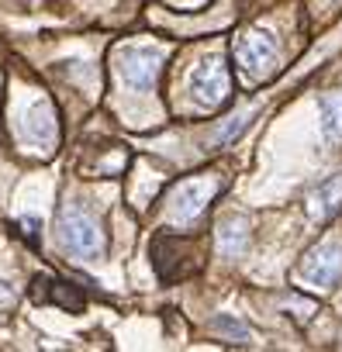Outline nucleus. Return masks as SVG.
<instances>
[{
	"label": "nucleus",
	"instance_id": "obj_4",
	"mask_svg": "<svg viewBox=\"0 0 342 352\" xmlns=\"http://www.w3.org/2000/svg\"><path fill=\"white\" fill-rule=\"evenodd\" d=\"M215 194H218V180H208V176H194V180L180 184L173 190V197H169V221L194 225Z\"/></svg>",
	"mask_w": 342,
	"mask_h": 352
},
{
	"label": "nucleus",
	"instance_id": "obj_15",
	"mask_svg": "<svg viewBox=\"0 0 342 352\" xmlns=\"http://www.w3.org/2000/svg\"><path fill=\"white\" fill-rule=\"evenodd\" d=\"M21 228H25V235H32V239L39 235V221H35V218H28V221H21Z\"/></svg>",
	"mask_w": 342,
	"mask_h": 352
},
{
	"label": "nucleus",
	"instance_id": "obj_6",
	"mask_svg": "<svg viewBox=\"0 0 342 352\" xmlns=\"http://www.w3.org/2000/svg\"><path fill=\"white\" fill-rule=\"evenodd\" d=\"M297 276H301L304 283H311V287H332V283H339V276H342V245H339V242H321V245H314V249L304 256Z\"/></svg>",
	"mask_w": 342,
	"mask_h": 352
},
{
	"label": "nucleus",
	"instance_id": "obj_3",
	"mask_svg": "<svg viewBox=\"0 0 342 352\" xmlns=\"http://www.w3.org/2000/svg\"><path fill=\"white\" fill-rule=\"evenodd\" d=\"M162 59H166L162 49H152V45H125V49L118 52V73H121V80H125L131 90L145 94V90L156 87L159 69H162Z\"/></svg>",
	"mask_w": 342,
	"mask_h": 352
},
{
	"label": "nucleus",
	"instance_id": "obj_12",
	"mask_svg": "<svg viewBox=\"0 0 342 352\" xmlns=\"http://www.w3.org/2000/svg\"><path fill=\"white\" fill-rule=\"evenodd\" d=\"M321 135L328 142H342V94L321 100Z\"/></svg>",
	"mask_w": 342,
	"mask_h": 352
},
{
	"label": "nucleus",
	"instance_id": "obj_1",
	"mask_svg": "<svg viewBox=\"0 0 342 352\" xmlns=\"http://www.w3.org/2000/svg\"><path fill=\"white\" fill-rule=\"evenodd\" d=\"M59 242H63V249H66L73 259H80V263L97 259V256L104 252L100 221H97L87 208L66 204V211H63V218H59Z\"/></svg>",
	"mask_w": 342,
	"mask_h": 352
},
{
	"label": "nucleus",
	"instance_id": "obj_7",
	"mask_svg": "<svg viewBox=\"0 0 342 352\" xmlns=\"http://www.w3.org/2000/svg\"><path fill=\"white\" fill-rule=\"evenodd\" d=\"M25 138L35 148H42V152H49L59 142V124H56V111H52L49 100H39V104L28 107V114H25Z\"/></svg>",
	"mask_w": 342,
	"mask_h": 352
},
{
	"label": "nucleus",
	"instance_id": "obj_13",
	"mask_svg": "<svg viewBox=\"0 0 342 352\" xmlns=\"http://www.w3.org/2000/svg\"><path fill=\"white\" fill-rule=\"evenodd\" d=\"M211 328H215V331H222V335H228L232 342H249V338H253V331H249L242 321H235L232 314H222V318H215V321H211Z\"/></svg>",
	"mask_w": 342,
	"mask_h": 352
},
{
	"label": "nucleus",
	"instance_id": "obj_14",
	"mask_svg": "<svg viewBox=\"0 0 342 352\" xmlns=\"http://www.w3.org/2000/svg\"><path fill=\"white\" fill-rule=\"evenodd\" d=\"M249 118H253V111H239L235 118H228V124L215 131V142H232V138H235V135H239V131L249 124Z\"/></svg>",
	"mask_w": 342,
	"mask_h": 352
},
{
	"label": "nucleus",
	"instance_id": "obj_9",
	"mask_svg": "<svg viewBox=\"0 0 342 352\" xmlns=\"http://www.w3.org/2000/svg\"><path fill=\"white\" fill-rule=\"evenodd\" d=\"M32 297L35 300H52V304H59V307H66V311H83V294L73 287V283H66V280H52V276H35V283H32Z\"/></svg>",
	"mask_w": 342,
	"mask_h": 352
},
{
	"label": "nucleus",
	"instance_id": "obj_2",
	"mask_svg": "<svg viewBox=\"0 0 342 352\" xmlns=\"http://www.w3.org/2000/svg\"><path fill=\"white\" fill-rule=\"evenodd\" d=\"M232 52H235L239 69H242L249 80L270 76L273 66H277V59H280L277 38H273V32H266V28H249V32H242V35L235 38Z\"/></svg>",
	"mask_w": 342,
	"mask_h": 352
},
{
	"label": "nucleus",
	"instance_id": "obj_5",
	"mask_svg": "<svg viewBox=\"0 0 342 352\" xmlns=\"http://www.w3.org/2000/svg\"><path fill=\"white\" fill-rule=\"evenodd\" d=\"M232 90V76H228V66L225 59L218 56H208L197 63V69L191 73V94L201 107H218Z\"/></svg>",
	"mask_w": 342,
	"mask_h": 352
},
{
	"label": "nucleus",
	"instance_id": "obj_8",
	"mask_svg": "<svg viewBox=\"0 0 342 352\" xmlns=\"http://www.w3.org/2000/svg\"><path fill=\"white\" fill-rule=\"evenodd\" d=\"M187 256H191V245L180 242V239H173V235H159V239L152 242V266H156V273H159L162 280L184 276V270H180L177 263L187 259Z\"/></svg>",
	"mask_w": 342,
	"mask_h": 352
},
{
	"label": "nucleus",
	"instance_id": "obj_11",
	"mask_svg": "<svg viewBox=\"0 0 342 352\" xmlns=\"http://www.w3.org/2000/svg\"><path fill=\"white\" fill-rule=\"evenodd\" d=\"M249 245V221L246 218H228L218 228V249L222 256H242Z\"/></svg>",
	"mask_w": 342,
	"mask_h": 352
},
{
	"label": "nucleus",
	"instance_id": "obj_10",
	"mask_svg": "<svg viewBox=\"0 0 342 352\" xmlns=\"http://www.w3.org/2000/svg\"><path fill=\"white\" fill-rule=\"evenodd\" d=\"M339 204H342V173L339 176H328L325 184H318V190H311L308 214L318 218V221H325V218H332L339 211Z\"/></svg>",
	"mask_w": 342,
	"mask_h": 352
}]
</instances>
